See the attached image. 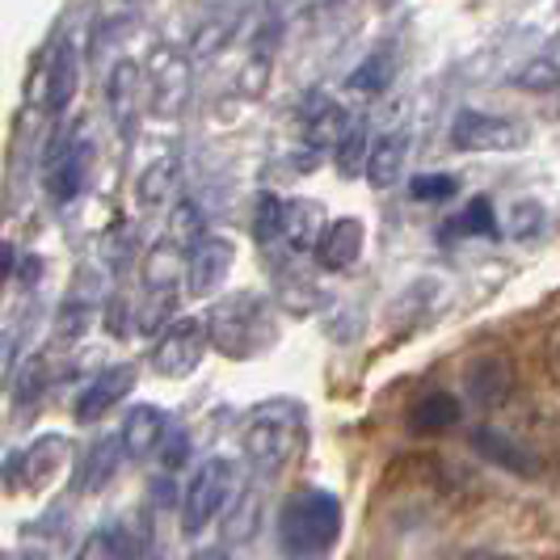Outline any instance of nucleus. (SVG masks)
Returning <instances> with one entry per match:
<instances>
[{"instance_id": "2f4dec72", "label": "nucleus", "mask_w": 560, "mask_h": 560, "mask_svg": "<svg viewBox=\"0 0 560 560\" xmlns=\"http://www.w3.org/2000/svg\"><path fill=\"white\" fill-rule=\"evenodd\" d=\"M544 363H548V375H552V384H557V393H560V325L548 334V341H544Z\"/></svg>"}, {"instance_id": "7c9ffc66", "label": "nucleus", "mask_w": 560, "mask_h": 560, "mask_svg": "<svg viewBox=\"0 0 560 560\" xmlns=\"http://www.w3.org/2000/svg\"><path fill=\"white\" fill-rule=\"evenodd\" d=\"M514 81L523 84V89H552V84L560 81V72L552 68V63H544V59H539V63H532V68H523Z\"/></svg>"}, {"instance_id": "f3484780", "label": "nucleus", "mask_w": 560, "mask_h": 560, "mask_svg": "<svg viewBox=\"0 0 560 560\" xmlns=\"http://www.w3.org/2000/svg\"><path fill=\"white\" fill-rule=\"evenodd\" d=\"M405 156H409V136L405 131H388L366 148L363 161V177L371 190H393L400 168H405Z\"/></svg>"}, {"instance_id": "5701e85b", "label": "nucleus", "mask_w": 560, "mask_h": 560, "mask_svg": "<svg viewBox=\"0 0 560 560\" xmlns=\"http://www.w3.org/2000/svg\"><path fill=\"white\" fill-rule=\"evenodd\" d=\"M136 195H140L143 207H161L168 198L177 195V161H152V165L143 168L140 186H136Z\"/></svg>"}, {"instance_id": "a878e982", "label": "nucleus", "mask_w": 560, "mask_h": 560, "mask_svg": "<svg viewBox=\"0 0 560 560\" xmlns=\"http://www.w3.org/2000/svg\"><path fill=\"white\" fill-rule=\"evenodd\" d=\"M198 241H202V211H198L195 202H182L173 211V241L168 245H186V253H190Z\"/></svg>"}, {"instance_id": "473e14b6", "label": "nucleus", "mask_w": 560, "mask_h": 560, "mask_svg": "<svg viewBox=\"0 0 560 560\" xmlns=\"http://www.w3.org/2000/svg\"><path fill=\"white\" fill-rule=\"evenodd\" d=\"M195 560H232V557H228L224 548H207V552H198Z\"/></svg>"}, {"instance_id": "4468645a", "label": "nucleus", "mask_w": 560, "mask_h": 560, "mask_svg": "<svg viewBox=\"0 0 560 560\" xmlns=\"http://www.w3.org/2000/svg\"><path fill=\"white\" fill-rule=\"evenodd\" d=\"M472 447H477V455H485L489 464H498V468L514 472V477H539V464H535V455L523 447V443H514L505 430L480 425V430H472Z\"/></svg>"}, {"instance_id": "b1692460", "label": "nucleus", "mask_w": 560, "mask_h": 560, "mask_svg": "<svg viewBox=\"0 0 560 560\" xmlns=\"http://www.w3.org/2000/svg\"><path fill=\"white\" fill-rule=\"evenodd\" d=\"M388 81H393V59L388 56H371L363 59V68L350 72V89H359V93H384Z\"/></svg>"}, {"instance_id": "f03ea898", "label": "nucleus", "mask_w": 560, "mask_h": 560, "mask_svg": "<svg viewBox=\"0 0 560 560\" xmlns=\"http://www.w3.org/2000/svg\"><path fill=\"white\" fill-rule=\"evenodd\" d=\"M304 443V409L295 400H266L245 421V455L261 477H279L300 455Z\"/></svg>"}, {"instance_id": "c756f323", "label": "nucleus", "mask_w": 560, "mask_h": 560, "mask_svg": "<svg viewBox=\"0 0 560 560\" xmlns=\"http://www.w3.org/2000/svg\"><path fill=\"white\" fill-rule=\"evenodd\" d=\"M156 455H161V464H165V468H182V464H186V434H182L177 425H168Z\"/></svg>"}, {"instance_id": "0eeeda50", "label": "nucleus", "mask_w": 560, "mask_h": 560, "mask_svg": "<svg viewBox=\"0 0 560 560\" xmlns=\"http://www.w3.org/2000/svg\"><path fill=\"white\" fill-rule=\"evenodd\" d=\"M232 241L224 236H202L195 249L186 253V266H182V287L186 295H215L232 275Z\"/></svg>"}, {"instance_id": "dca6fc26", "label": "nucleus", "mask_w": 560, "mask_h": 560, "mask_svg": "<svg viewBox=\"0 0 560 560\" xmlns=\"http://www.w3.org/2000/svg\"><path fill=\"white\" fill-rule=\"evenodd\" d=\"M329 224V215L312 202V198H291L282 202V220H279V241L291 253H312L320 228Z\"/></svg>"}, {"instance_id": "72a5a7b5", "label": "nucleus", "mask_w": 560, "mask_h": 560, "mask_svg": "<svg viewBox=\"0 0 560 560\" xmlns=\"http://www.w3.org/2000/svg\"><path fill=\"white\" fill-rule=\"evenodd\" d=\"M468 560H514V557H498V552H485V557H468Z\"/></svg>"}, {"instance_id": "9d476101", "label": "nucleus", "mask_w": 560, "mask_h": 560, "mask_svg": "<svg viewBox=\"0 0 560 560\" xmlns=\"http://www.w3.org/2000/svg\"><path fill=\"white\" fill-rule=\"evenodd\" d=\"M363 241L366 232L359 220H329V224L320 228V236H316V245H312V257H316V266L320 270H329V275H341V270H350L354 261H359V253H363Z\"/></svg>"}, {"instance_id": "c85d7f7f", "label": "nucleus", "mask_w": 560, "mask_h": 560, "mask_svg": "<svg viewBox=\"0 0 560 560\" xmlns=\"http://www.w3.org/2000/svg\"><path fill=\"white\" fill-rule=\"evenodd\" d=\"M455 228H468V232H485V236H493V232H498V220H493L489 198H477V202L455 220Z\"/></svg>"}, {"instance_id": "412c9836", "label": "nucleus", "mask_w": 560, "mask_h": 560, "mask_svg": "<svg viewBox=\"0 0 560 560\" xmlns=\"http://www.w3.org/2000/svg\"><path fill=\"white\" fill-rule=\"evenodd\" d=\"M72 93H77V56L63 43L56 51V59H51V72H47V110L63 114L72 106Z\"/></svg>"}, {"instance_id": "6e6552de", "label": "nucleus", "mask_w": 560, "mask_h": 560, "mask_svg": "<svg viewBox=\"0 0 560 560\" xmlns=\"http://www.w3.org/2000/svg\"><path fill=\"white\" fill-rule=\"evenodd\" d=\"M514 393H518V371L502 354L477 359V363L464 371V396H468V405H477L485 413L489 409H502Z\"/></svg>"}, {"instance_id": "4be33fe9", "label": "nucleus", "mask_w": 560, "mask_h": 560, "mask_svg": "<svg viewBox=\"0 0 560 560\" xmlns=\"http://www.w3.org/2000/svg\"><path fill=\"white\" fill-rule=\"evenodd\" d=\"M77 560H136V544L122 527H102L84 539Z\"/></svg>"}, {"instance_id": "6ab92c4d", "label": "nucleus", "mask_w": 560, "mask_h": 560, "mask_svg": "<svg viewBox=\"0 0 560 560\" xmlns=\"http://www.w3.org/2000/svg\"><path fill=\"white\" fill-rule=\"evenodd\" d=\"M68 439H43V443H34L26 451V459H22V485L26 489H47L56 472L63 468V459H68Z\"/></svg>"}, {"instance_id": "20e7f679", "label": "nucleus", "mask_w": 560, "mask_h": 560, "mask_svg": "<svg viewBox=\"0 0 560 560\" xmlns=\"http://www.w3.org/2000/svg\"><path fill=\"white\" fill-rule=\"evenodd\" d=\"M241 489H245L241 468L232 459H224V455L202 459L190 485H186V493H182V532L202 535L220 514H228V505L236 502Z\"/></svg>"}, {"instance_id": "bb28decb", "label": "nucleus", "mask_w": 560, "mask_h": 560, "mask_svg": "<svg viewBox=\"0 0 560 560\" xmlns=\"http://www.w3.org/2000/svg\"><path fill=\"white\" fill-rule=\"evenodd\" d=\"M366 131L363 127H350L346 131V140L337 143V168L346 173V177H354V173H363V161H366Z\"/></svg>"}, {"instance_id": "393cba45", "label": "nucleus", "mask_w": 560, "mask_h": 560, "mask_svg": "<svg viewBox=\"0 0 560 560\" xmlns=\"http://www.w3.org/2000/svg\"><path fill=\"white\" fill-rule=\"evenodd\" d=\"M279 220H282V198L279 195L257 198V211H253V236H257V245H275L279 241Z\"/></svg>"}, {"instance_id": "f257e3e1", "label": "nucleus", "mask_w": 560, "mask_h": 560, "mask_svg": "<svg viewBox=\"0 0 560 560\" xmlns=\"http://www.w3.org/2000/svg\"><path fill=\"white\" fill-rule=\"evenodd\" d=\"M207 341L232 363H245L253 354H261L275 341L270 304L253 291H236V295L220 300L207 316Z\"/></svg>"}, {"instance_id": "f8f14e48", "label": "nucleus", "mask_w": 560, "mask_h": 560, "mask_svg": "<svg viewBox=\"0 0 560 560\" xmlns=\"http://www.w3.org/2000/svg\"><path fill=\"white\" fill-rule=\"evenodd\" d=\"M131 388H136V366L131 363L106 366L97 380H89V384H84L81 400H77V421L106 418V413H110L114 405L131 393Z\"/></svg>"}, {"instance_id": "cd10ccee", "label": "nucleus", "mask_w": 560, "mask_h": 560, "mask_svg": "<svg viewBox=\"0 0 560 560\" xmlns=\"http://www.w3.org/2000/svg\"><path fill=\"white\" fill-rule=\"evenodd\" d=\"M409 190H413L418 202H443V198L459 195V182L451 173H430V177H413Z\"/></svg>"}, {"instance_id": "423d86ee", "label": "nucleus", "mask_w": 560, "mask_h": 560, "mask_svg": "<svg viewBox=\"0 0 560 560\" xmlns=\"http://www.w3.org/2000/svg\"><path fill=\"white\" fill-rule=\"evenodd\" d=\"M451 143L459 152H510V148L527 143V131L514 118H502V114L459 110L451 122Z\"/></svg>"}, {"instance_id": "2eb2a0df", "label": "nucleus", "mask_w": 560, "mask_h": 560, "mask_svg": "<svg viewBox=\"0 0 560 560\" xmlns=\"http://www.w3.org/2000/svg\"><path fill=\"white\" fill-rule=\"evenodd\" d=\"M106 97H110V114H114V122H118V131L127 136V131L136 127L140 106H143V68H140V63L122 59V63L110 72Z\"/></svg>"}, {"instance_id": "39448f33", "label": "nucleus", "mask_w": 560, "mask_h": 560, "mask_svg": "<svg viewBox=\"0 0 560 560\" xmlns=\"http://www.w3.org/2000/svg\"><path fill=\"white\" fill-rule=\"evenodd\" d=\"M207 350H211V341H207V320L186 316V320H173L165 334L156 337L148 363H152V371H156L161 380H186V375H195L198 366H202Z\"/></svg>"}, {"instance_id": "9b49d317", "label": "nucleus", "mask_w": 560, "mask_h": 560, "mask_svg": "<svg viewBox=\"0 0 560 560\" xmlns=\"http://www.w3.org/2000/svg\"><path fill=\"white\" fill-rule=\"evenodd\" d=\"M350 114L341 110V102L325 97V93H312L300 106V131H304V143L308 148H337L350 131Z\"/></svg>"}, {"instance_id": "aec40b11", "label": "nucleus", "mask_w": 560, "mask_h": 560, "mask_svg": "<svg viewBox=\"0 0 560 560\" xmlns=\"http://www.w3.org/2000/svg\"><path fill=\"white\" fill-rule=\"evenodd\" d=\"M122 459H127L122 443H118V439H102L97 447L84 455V468H81V489H84V493H102V489L118 477Z\"/></svg>"}, {"instance_id": "1a4fd4ad", "label": "nucleus", "mask_w": 560, "mask_h": 560, "mask_svg": "<svg viewBox=\"0 0 560 560\" xmlns=\"http://www.w3.org/2000/svg\"><path fill=\"white\" fill-rule=\"evenodd\" d=\"M89 161H93V143L84 140V136L59 140V148L51 152V161H47V190H51V198H56L59 207L81 195L84 177H89Z\"/></svg>"}, {"instance_id": "7ed1b4c3", "label": "nucleus", "mask_w": 560, "mask_h": 560, "mask_svg": "<svg viewBox=\"0 0 560 560\" xmlns=\"http://www.w3.org/2000/svg\"><path fill=\"white\" fill-rule=\"evenodd\" d=\"M337 532H341V505H337L334 493L325 489H304L295 498H287L279 514V535L282 548L291 557H320L337 544Z\"/></svg>"}, {"instance_id": "a211bd4d", "label": "nucleus", "mask_w": 560, "mask_h": 560, "mask_svg": "<svg viewBox=\"0 0 560 560\" xmlns=\"http://www.w3.org/2000/svg\"><path fill=\"white\" fill-rule=\"evenodd\" d=\"M464 418V405L447 393H425L418 396L413 405H409V430H418V434H439V430H451L455 421Z\"/></svg>"}, {"instance_id": "ddd939ff", "label": "nucleus", "mask_w": 560, "mask_h": 560, "mask_svg": "<svg viewBox=\"0 0 560 560\" xmlns=\"http://www.w3.org/2000/svg\"><path fill=\"white\" fill-rule=\"evenodd\" d=\"M168 430V418L156 409V405H136L127 421H122V434H118V443L127 451V459H156V451H161V439H165Z\"/></svg>"}]
</instances>
